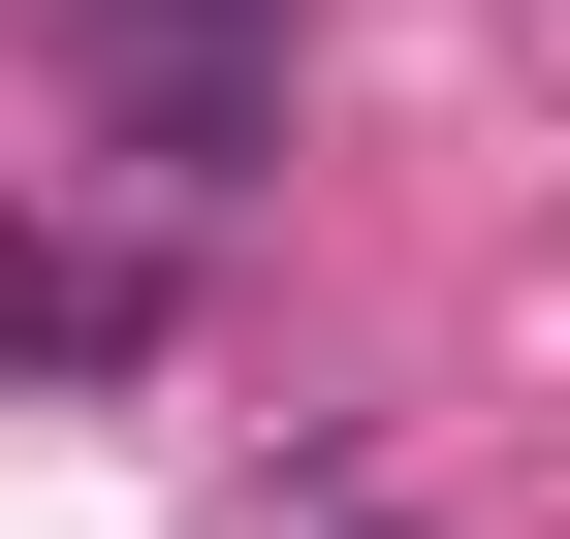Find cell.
<instances>
[{
  "mask_svg": "<svg viewBox=\"0 0 570 539\" xmlns=\"http://www.w3.org/2000/svg\"><path fill=\"white\" fill-rule=\"evenodd\" d=\"M32 63L96 96V159L159 190V223H223L285 159V0H32Z\"/></svg>",
  "mask_w": 570,
  "mask_h": 539,
  "instance_id": "1",
  "label": "cell"
},
{
  "mask_svg": "<svg viewBox=\"0 0 570 539\" xmlns=\"http://www.w3.org/2000/svg\"><path fill=\"white\" fill-rule=\"evenodd\" d=\"M159 350V254H63V223H0V381H127Z\"/></svg>",
  "mask_w": 570,
  "mask_h": 539,
  "instance_id": "2",
  "label": "cell"
}]
</instances>
